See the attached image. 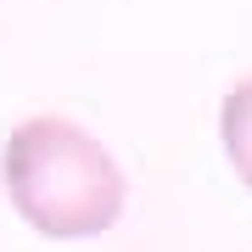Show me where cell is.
<instances>
[{
  "mask_svg": "<svg viewBox=\"0 0 252 252\" xmlns=\"http://www.w3.org/2000/svg\"><path fill=\"white\" fill-rule=\"evenodd\" d=\"M0 185L11 213L45 241H95L129 202L118 157L67 112H34L0 140Z\"/></svg>",
  "mask_w": 252,
  "mask_h": 252,
  "instance_id": "cell-1",
  "label": "cell"
},
{
  "mask_svg": "<svg viewBox=\"0 0 252 252\" xmlns=\"http://www.w3.org/2000/svg\"><path fill=\"white\" fill-rule=\"evenodd\" d=\"M219 146H224V162L235 168V180L252 190V73L235 79L219 101Z\"/></svg>",
  "mask_w": 252,
  "mask_h": 252,
  "instance_id": "cell-2",
  "label": "cell"
}]
</instances>
